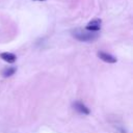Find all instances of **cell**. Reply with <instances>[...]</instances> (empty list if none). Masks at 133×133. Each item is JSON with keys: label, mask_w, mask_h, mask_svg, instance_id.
<instances>
[{"label": "cell", "mask_w": 133, "mask_h": 133, "mask_svg": "<svg viewBox=\"0 0 133 133\" xmlns=\"http://www.w3.org/2000/svg\"><path fill=\"white\" fill-rule=\"evenodd\" d=\"M98 57H99L100 59H102L103 61L108 62V63H114V62H116V58H115L114 56H112V55L109 54V53L103 52V51H99V52H98Z\"/></svg>", "instance_id": "277c9868"}, {"label": "cell", "mask_w": 133, "mask_h": 133, "mask_svg": "<svg viewBox=\"0 0 133 133\" xmlns=\"http://www.w3.org/2000/svg\"><path fill=\"white\" fill-rule=\"evenodd\" d=\"M101 23L102 21L100 19H95V20H91L85 27V30L87 31H92V32H97L101 29Z\"/></svg>", "instance_id": "7a4b0ae2"}, {"label": "cell", "mask_w": 133, "mask_h": 133, "mask_svg": "<svg viewBox=\"0 0 133 133\" xmlns=\"http://www.w3.org/2000/svg\"><path fill=\"white\" fill-rule=\"evenodd\" d=\"M72 35L80 42H94L99 36L98 33H96V32L82 30V29H75L72 32Z\"/></svg>", "instance_id": "6da1fadb"}, {"label": "cell", "mask_w": 133, "mask_h": 133, "mask_svg": "<svg viewBox=\"0 0 133 133\" xmlns=\"http://www.w3.org/2000/svg\"><path fill=\"white\" fill-rule=\"evenodd\" d=\"M34 1H45V0H34Z\"/></svg>", "instance_id": "52a82bcc"}, {"label": "cell", "mask_w": 133, "mask_h": 133, "mask_svg": "<svg viewBox=\"0 0 133 133\" xmlns=\"http://www.w3.org/2000/svg\"><path fill=\"white\" fill-rule=\"evenodd\" d=\"M0 57L4 61H6L8 63H14L17 60V56L14 53H10V52H3V53H1L0 54Z\"/></svg>", "instance_id": "5b68a950"}, {"label": "cell", "mask_w": 133, "mask_h": 133, "mask_svg": "<svg viewBox=\"0 0 133 133\" xmlns=\"http://www.w3.org/2000/svg\"><path fill=\"white\" fill-rule=\"evenodd\" d=\"M16 71H17V69H16V68H12V66H8V68H6V69H4V70H3V72H2V75H3V77L7 78V77H10V76H12V75L16 73Z\"/></svg>", "instance_id": "8992f818"}, {"label": "cell", "mask_w": 133, "mask_h": 133, "mask_svg": "<svg viewBox=\"0 0 133 133\" xmlns=\"http://www.w3.org/2000/svg\"><path fill=\"white\" fill-rule=\"evenodd\" d=\"M73 108H74L77 112H79V113H81V114L88 115V114L90 113L89 109H88L83 103H81V102H79V101H76V102L73 103Z\"/></svg>", "instance_id": "3957f363"}]
</instances>
